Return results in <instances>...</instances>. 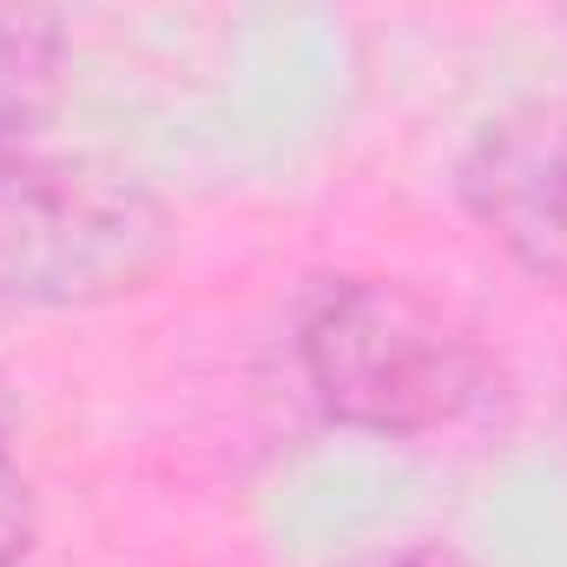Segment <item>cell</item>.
I'll return each mask as SVG.
<instances>
[{
  "mask_svg": "<svg viewBox=\"0 0 567 567\" xmlns=\"http://www.w3.org/2000/svg\"><path fill=\"white\" fill-rule=\"evenodd\" d=\"M33 482L13 455V396H7V377H0V561H27L33 548Z\"/></svg>",
  "mask_w": 567,
  "mask_h": 567,
  "instance_id": "5b68a950",
  "label": "cell"
},
{
  "mask_svg": "<svg viewBox=\"0 0 567 567\" xmlns=\"http://www.w3.org/2000/svg\"><path fill=\"white\" fill-rule=\"evenodd\" d=\"M172 218L133 172L60 152L0 158V303L93 310L165 271Z\"/></svg>",
  "mask_w": 567,
  "mask_h": 567,
  "instance_id": "7a4b0ae2",
  "label": "cell"
},
{
  "mask_svg": "<svg viewBox=\"0 0 567 567\" xmlns=\"http://www.w3.org/2000/svg\"><path fill=\"white\" fill-rule=\"evenodd\" d=\"M66 100V27L53 0H0V158L33 152Z\"/></svg>",
  "mask_w": 567,
  "mask_h": 567,
  "instance_id": "277c9868",
  "label": "cell"
},
{
  "mask_svg": "<svg viewBox=\"0 0 567 567\" xmlns=\"http://www.w3.org/2000/svg\"><path fill=\"white\" fill-rule=\"evenodd\" d=\"M297 370L343 429L416 442L482 410L495 363L475 330L396 278H323L297 303Z\"/></svg>",
  "mask_w": 567,
  "mask_h": 567,
  "instance_id": "6da1fadb",
  "label": "cell"
},
{
  "mask_svg": "<svg viewBox=\"0 0 567 567\" xmlns=\"http://www.w3.org/2000/svg\"><path fill=\"white\" fill-rule=\"evenodd\" d=\"M0 567H27V561H0Z\"/></svg>",
  "mask_w": 567,
  "mask_h": 567,
  "instance_id": "52a82bcc",
  "label": "cell"
},
{
  "mask_svg": "<svg viewBox=\"0 0 567 567\" xmlns=\"http://www.w3.org/2000/svg\"><path fill=\"white\" fill-rule=\"evenodd\" d=\"M357 567H449L442 555H429V548H390V555H370V561Z\"/></svg>",
  "mask_w": 567,
  "mask_h": 567,
  "instance_id": "8992f818",
  "label": "cell"
},
{
  "mask_svg": "<svg viewBox=\"0 0 567 567\" xmlns=\"http://www.w3.org/2000/svg\"><path fill=\"white\" fill-rule=\"evenodd\" d=\"M455 205L515 271L567 290V106L488 113L455 158Z\"/></svg>",
  "mask_w": 567,
  "mask_h": 567,
  "instance_id": "3957f363",
  "label": "cell"
}]
</instances>
